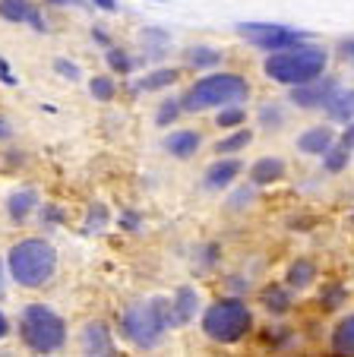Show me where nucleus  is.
Here are the masks:
<instances>
[{"label":"nucleus","instance_id":"aec40b11","mask_svg":"<svg viewBox=\"0 0 354 357\" xmlns=\"http://www.w3.org/2000/svg\"><path fill=\"white\" fill-rule=\"evenodd\" d=\"M332 348H335V354H351V351H354V317H351V313H348V317L335 326Z\"/></svg>","mask_w":354,"mask_h":357},{"label":"nucleus","instance_id":"6e6552de","mask_svg":"<svg viewBox=\"0 0 354 357\" xmlns=\"http://www.w3.org/2000/svg\"><path fill=\"white\" fill-rule=\"evenodd\" d=\"M335 86L339 82L332 79V76H316V79L310 82H301V86H291V101L297 105V108H323L326 105V98L335 92Z\"/></svg>","mask_w":354,"mask_h":357},{"label":"nucleus","instance_id":"7ed1b4c3","mask_svg":"<svg viewBox=\"0 0 354 357\" xmlns=\"http://www.w3.org/2000/svg\"><path fill=\"white\" fill-rule=\"evenodd\" d=\"M168 329H171V303H168V297H152V301L133 303L121 317V335L142 351L158 348Z\"/></svg>","mask_w":354,"mask_h":357},{"label":"nucleus","instance_id":"f704fd0d","mask_svg":"<svg viewBox=\"0 0 354 357\" xmlns=\"http://www.w3.org/2000/svg\"><path fill=\"white\" fill-rule=\"evenodd\" d=\"M10 136H13V130H10L7 117H0V139H10Z\"/></svg>","mask_w":354,"mask_h":357},{"label":"nucleus","instance_id":"473e14b6","mask_svg":"<svg viewBox=\"0 0 354 357\" xmlns=\"http://www.w3.org/2000/svg\"><path fill=\"white\" fill-rule=\"evenodd\" d=\"M0 79L7 82V86H16V76L10 73V67H7V61H3V57H0Z\"/></svg>","mask_w":354,"mask_h":357},{"label":"nucleus","instance_id":"9b49d317","mask_svg":"<svg viewBox=\"0 0 354 357\" xmlns=\"http://www.w3.org/2000/svg\"><path fill=\"white\" fill-rule=\"evenodd\" d=\"M244 171V165L237 162V158H228V155H219V162L212 165V168L206 171V187L212 190H225L234 183V177Z\"/></svg>","mask_w":354,"mask_h":357},{"label":"nucleus","instance_id":"cd10ccee","mask_svg":"<svg viewBox=\"0 0 354 357\" xmlns=\"http://www.w3.org/2000/svg\"><path fill=\"white\" fill-rule=\"evenodd\" d=\"M86 228H89V231H105V228H108V209H105V202H95L92 209H89Z\"/></svg>","mask_w":354,"mask_h":357},{"label":"nucleus","instance_id":"f3484780","mask_svg":"<svg viewBox=\"0 0 354 357\" xmlns=\"http://www.w3.org/2000/svg\"><path fill=\"white\" fill-rule=\"evenodd\" d=\"M35 206H38V193H35V190H16L7 199V212L13 222H26Z\"/></svg>","mask_w":354,"mask_h":357},{"label":"nucleus","instance_id":"4468645a","mask_svg":"<svg viewBox=\"0 0 354 357\" xmlns=\"http://www.w3.org/2000/svg\"><path fill=\"white\" fill-rule=\"evenodd\" d=\"M348 158H351V123H348V130L341 133L339 146H329L326 152H323V165H326V171H332V174H339V171H345Z\"/></svg>","mask_w":354,"mask_h":357},{"label":"nucleus","instance_id":"6ab92c4d","mask_svg":"<svg viewBox=\"0 0 354 357\" xmlns=\"http://www.w3.org/2000/svg\"><path fill=\"white\" fill-rule=\"evenodd\" d=\"M181 79V73L177 70H155V73L142 76V79H136V92H155V89H165V86H174V82Z\"/></svg>","mask_w":354,"mask_h":357},{"label":"nucleus","instance_id":"f257e3e1","mask_svg":"<svg viewBox=\"0 0 354 357\" xmlns=\"http://www.w3.org/2000/svg\"><path fill=\"white\" fill-rule=\"evenodd\" d=\"M326 63H329V54L320 45L297 41V45L272 51L266 57V63H263V73L272 82H281V86H301V82H310L326 73Z\"/></svg>","mask_w":354,"mask_h":357},{"label":"nucleus","instance_id":"39448f33","mask_svg":"<svg viewBox=\"0 0 354 357\" xmlns=\"http://www.w3.org/2000/svg\"><path fill=\"white\" fill-rule=\"evenodd\" d=\"M250 326H253V313H250V307L241 297H221L219 303H212L202 313V332L212 342H221V344L241 342L250 332Z\"/></svg>","mask_w":354,"mask_h":357},{"label":"nucleus","instance_id":"4be33fe9","mask_svg":"<svg viewBox=\"0 0 354 357\" xmlns=\"http://www.w3.org/2000/svg\"><path fill=\"white\" fill-rule=\"evenodd\" d=\"M316 278V266L314 263H307V259H297V263L288 269V288H307L310 282Z\"/></svg>","mask_w":354,"mask_h":357},{"label":"nucleus","instance_id":"f8f14e48","mask_svg":"<svg viewBox=\"0 0 354 357\" xmlns=\"http://www.w3.org/2000/svg\"><path fill=\"white\" fill-rule=\"evenodd\" d=\"M82 351L86 354H114V338L105 323H89L82 329Z\"/></svg>","mask_w":354,"mask_h":357},{"label":"nucleus","instance_id":"2eb2a0df","mask_svg":"<svg viewBox=\"0 0 354 357\" xmlns=\"http://www.w3.org/2000/svg\"><path fill=\"white\" fill-rule=\"evenodd\" d=\"M165 149L174 158H190V155H196V149H200V133H193V130H177V133L165 136Z\"/></svg>","mask_w":354,"mask_h":357},{"label":"nucleus","instance_id":"a878e982","mask_svg":"<svg viewBox=\"0 0 354 357\" xmlns=\"http://www.w3.org/2000/svg\"><path fill=\"white\" fill-rule=\"evenodd\" d=\"M241 123H244V108L241 105H228V108L219 111V127L234 130V127H241Z\"/></svg>","mask_w":354,"mask_h":357},{"label":"nucleus","instance_id":"c9c22d12","mask_svg":"<svg viewBox=\"0 0 354 357\" xmlns=\"http://www.w3.org/2000/svg\"><path fill=\"white\" fill-rule=\"evenodd\" d=\"M7 332H10V323H7V317L0 313V338H7Z\"/></svg>","mask_w":354,"mask_h":357},{"label":"nucleus","instance_id":"f03ea898","mask_svg":"<svg viewBox=\"0 0 354 357\" xmlns=\"http://www.w3.org/2000/svg\"><path fill=\"white\" fill-rule=\"evenodd\" d=\"M7 269L20 288H45L57 272V250L41 237H26V241L13 243L7 253Z\"/></svg>","mask_w":354,"mask_h":357},{"label":"nucleus","instance_id":"72a5a7b5","mask_svg":"<svg viewBox=\"0 0 354 357\" xmlns=\"http://www.w3.org/2000/svg\"><path fill=\"white\" fill-rule=\"evenodd\" d=\"M98 10H105V13H117V0H92Z\"/></svg>","mask_w":354,"mask_h":357},{"label":"nucleus","instance_id":"412c9836","mask_svg":"<svg viewBox=\"0 0 354 357\" xmlns=\"http://www.w3.org/2000/svg\"><path fill=\"white\" fill-rule=\"evenodd\" d=\"M250 142H253V133H250V130H237V133H231V136L215 142V155H234V152L247 149Z\"/></svg>","mask_w":354,"mask_h":357},{"label":"nucleus","instance_id":"9d476101","mask_svg":"<svg viewBox=\"0 0 354 357\" xmlns=\"http://www.w3.org/2000/svg\"><path fill=\"white\" fill-rule=\"evenodd\" d=\"M168 303H171V329H177V326H187L190 319L196 317V310H200V294H196L193 288H181Z\"/></svg>","mask_w":354,"mask_h":357},{"label":"nucleus","instance_id":"bb28decb","mask_svg":"<svg viewBox=\"0 0 354 357\" xmlns=\"http://www.w3.org/2000/svg\"><path fill=\"white\" fill-rule=\"evenodd\" d=\"M108 67H111L114 73H130V70H133V61L124 54L121 47H108Z\"/></svg>","mask_w":354,"mask_h":357},{"label":"nucleus","instance_id":"20e7f679","mask_svg":"<svg viewBox=\"0 0 354 357\" xmlns=\"http://www.w3.org/2000/svg\"><path fill=\"white\" fill-rule=\"evenodd\" d=\"M250 98V82L237 73H212L202 76L200 82L187 89V95L181 98V111L200 114L209 108H228V105H241Z\"/></svg>","mask_w":354,"mask_h":357},{"label":"nucleus","instance_id":"1a4fd4ad","mask_svg":"<svg viewBox=\"0 0 354 357\" xmlns=\"http://www.w3.org/2000/svg\"><path fill=\"white\" fill-rule=\"evenodd\" d=\"M0 16H3V20H10V22H29L35 32H47L41 13L32 7V3H29V0H0Z\"/></svg>","mask_w":354,"mask_h":357},{"label":"nucleus","instance_id":"c85d7f7f","mask_svg":"<svg viewBox=\"0 0 354 357\" xmlns=\"http://www.w3.org/2000/svg\"><path fill=\"white\" fill-rule=\"evenodd\" d=\"M177 114H181V101H165L158 108V114H155V123H158V127H168V123L177 121Z\"/></svg>","mask_w":354,"mask_h":357},{"label":"nucleus","instance_id":"0eeeda50","mask_svg":"<svg viewBox=\"0 0 354 357\" xmlns=\"http://www.w3.org/2000/svg\"><path fill=\"white\" fill-rule=\"evenodd\" d=\"M234 32L241 35L247 45L260 47V51H279V47L297 45V41L307 38L304 32L288 29V26H281V22H237Z\"/></svg>","mask_w":354,"mask_h":357},{"label":"nucleus","instance_id":"2f4dec72","mask_svg":"<svg viewBox=\"0 0 354 357\" xmlns=\"http://www.w3.org/2000/svg\"><path fill=\"white\" fill-rule=\"evenodd\" d=\"M260 117H263V123H266L269 130H279V123H281V111H279V108H272V105H266Z\"/></svg>","mask_w":354,"mask_h":357},{"label":"nucleus","instance_id":"c756f323","mask_svg":"<svg viewBox=\"0 0 354 357\" xmlns=\"http://www.w3.org/2000/svg\"><path fill=\"white\" fill-rule=\"evenodd\" d=\"M54 70H57L61 76H67L70 82H80V76H82V70L76 67V63H70V61H57L54 63Z\"/></svg>","mask_w":354,"mask_h":357},{"label":"nucleus","instance_id":"4c0bfd02","mask_svg":"<svg viewBox=\"0 0 354 357\" xmlns=\"http://www.w3.org/2000/svg\"><path fill=\"white\" fill-rule=\"evenodd\" d=\"M47 3H54V7H64V3H67V0H47Z\"/></svg>","mask_w":354,"mask_h":357},{"label":"nucleus","instance_id":"7c9ffc66","mask_svg":"<svg viewBox=\"0 0 354 357\" xmlns=\"http://www.w3.org/2000/svg\"><path fill=\"white\" fill-rule=\"evenodd\" d=\"M341 301H345V288H341V284L329 288V294H326V297H320V303H326V310H335V307H339Z\"/></svg>","mask_w":354,"mask_h":357},{"label":"nucleus","instance_id":"e433bc0d","mask_svg":"<svg viewBox=\"0 0 354 357\" xmlns=\"http://www.w3.org/2000/svg\"><path fill=\"white\" fill-rule=\"evenodd\" d=\"M0 297H3V266H0Z\"/></svg>","mask_w":354,"mask_h":357},{"label":"nucleus","instance_id":"b1692460","mask_svg":"<svg viewBox=\"0 0 354 357\" xmlns=\"http://www.w3.org/2000/svg\"><path fill=\"white\" fill-rule=\"evenodd\" d=\"M263 307H266L269 313H275V317H281V313L291 310V297L279 288H269L266 294H263Z\"/></svg>","mask_w":354,"mask_h":357},{"label":"nucleus","instance_id":"393cba45","mask_svg":"<svg viewBox=\"0 0 354 357\" xmlns=\"http://www.w3.org/2000/svg\"><path fill=\"white\" fill-rule=\"evenodd\" d=\"M89 92H92L95 101H111L114 98V79H108V76H95L92 82H89Z\"/></svg>","mask_w":354,"mask_h":357},{"label":"nucleus","instance_id":"ddd939ff","mask_svg":"<svg viewBox=\"0 0 354 357\" xmlns=\"http://www.w3.org/2000/svg\"><path fill=\"white\" fill-rule=\"evenodd\" d=\"M332 142H335V130L332 127H310L307 133L297 136V149H301L304 155H323Z\"/></svg>","mask_w":354,"mask_h":357},{"label":"nucleus","instance_id":"a211bd4d","mask_svg":"<svg viewBox=\"0 0 354 357\" xmlns=\"http://www.w3.org/2000/svg\"><path fill=\"white\" fill-rule=\"evenodd\" d=\"M351 98H354L351 89H339V86H335V92L326 98V105H323V108H326L335 121L351 123Z\"/></svg>","mask_w":354,"mask_h":357},{"label":"nucleus","instance_id":"423d86ee","mask_svg":"<svg viewBox=\"0 0 354 357\" xmlns=\"http://www.w3.org/2000/svg\"><path fill=\"white\" fill-rule=\"evenodd\" d=\"M22 342L38 354H51L67 344V326L54 310H47L45 303H29L20 319Z\"/></svg>","mask_w":354,"mask_h":357},{"label":"nucleus","instance_id":"dca6fc26","mask_svg":"<svg viewBox=\"0 0 354 357\" xmlns=\"http://www.w3.org/2000/svg\"><path fill=\"white\" fill-rule=\"evenodd\" d=\"M281 177H285V162L281 158H260V162L250 168V181L256 183V187H266V183H279Z\"/></svg>","mask_w":354,"mask_h":357},{"label":"nucleus","instance_id":"5701e85b","mask_svg":"<svg viewBox=\"0 0 354 357\" xmlns=\"http://www.w3.org/2000/svg\"><path fill=\"white\" fill-rule=\"evenodd\" d=\"M219 61H221V51H215V47H206V45L187 47V63H190V67H196V70L215 67Z\"/></svg>","mask_w":354,"mask_h":357}]
</instances>
